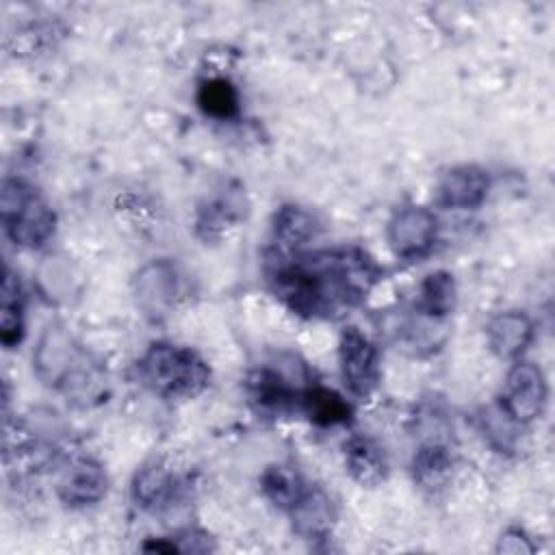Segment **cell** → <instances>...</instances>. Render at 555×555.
<instances>
[{
  "label": "cell",
  "instance_id": "obj_1",
  "mask_svg": "<svg viewBox=\"0 0 555 555\" xmlns=\"http://www.w3.org/2000/svg\"><path fill=\"white\" fill-rule=\"evenodd\" d=\"M267 280L291 312L304 319H340L369 297L379 280V269L358 247L271 251Z\"/></svg>",
  "mask_w": 555,
  "mask_h": 555
},
{
  "label": "cell",
  "instance_id": "obj_2",
  "mask_svg": "<svg viewBox=\"0 0 555 555\" xmlns=\"http://www.w3.org/2000/svg\"><path fill=\"white\" fill-rule=\"evenodd\" d=\"M139 379L163 399H193L210 384L208 364L191 349L152 343L137 362Z\"/></svg>",
  "mask_w": 555,
  "mask_h": 555
},
{
  "label": "cell",
  "instance_id": "obj_3",
  "mask_svg": "<svg viewBox=\"0 0 555 555\" xmlns=\"http://www.w3.org/2000/svg\"><path fill=\"white\" fill-rule=\"evenodd\" d=\"M0 215L7 236L20 247H41L56 228L50 204L33 184L17 178L2 182Z\"/></svg>",
  "mask_w": 555,
  "mask_h": 555
},
{
  "label": "cell",
  "instance_id": "obj_4",
  "mask_svg": "<svg viewBox=\"0 0 555 555\" xmlns=\"http://www.w3.org/2000/svg\"><path fill=\"white\" fill-rule=\"evenodd\" d=\"M548 386L542 369L533 362L518 360L505 375L501 390V410L516 425H527L544 412Z\"/></svg>",
  "mask_w": 555,
  "mask_h": 555
},
{
  "label": "cell",
  "instance_id": "obj_5",
  "mask_svg": "<svg viewBox=\"0 0 555 555\" xmlns=\"http://www.w3.org/2000/svg\"><path fill=\"white\" fill-rule=\"evenodd\" d=\"M340 377L356 399H369L379 386L377 347L358 327H347L338 340Z\"/></svg>",
  "mask_w": 555,
  "mask_h": 555
},
{
  "label": "cell",
  "instance_id": "obj_6",
  "mask_svg": "<svg viewBox=\"0 0 555 555\" xmlns=\"http://www.w3.org/2000/svg\"><path fill=\"white\" fill-rule=\"evenodd\" d=\"M438 221L425 206L399 208L386 228L388 245L399 260H423L436 245Z\"/></svg>",
  "mask_w": 555,
  "mask_h": 555
},
{
  "label": "cell",
  "instance_id": "obj_7",
  "mask_svg": "<svg viewBox=\"0 0 555 555\" xmlns=\"http://www.w3.org/2000/svg\"><path fill=\"white\" fill-rule=\"evenodd\" d=\"M304 388H295L280 371L258 366L245 377V397L260 416H284L299 412V397Z\"/></svg>",
  "mask_w": 555,
  "mask_h": 555
},
{
  "label": "cell",
  "instance_id": "obj_8",
  "mask_svg": "<svg viewBox=\"0 0 555 555\" xmlns=\"http://www.w3.org/2000/svg\"><path fill=\"white\" fill-rule=\"evenodd\" d=\"M293 531L301 540H325L336 527V505L321 486H306L297 503L288 509Z\"/></svg>",
  "mask_w": 555,
  "mask_h": 555
},
{
  "label": "cell",
  "instance_id": "obj_9",
  "mask_svg": "<svg viewBox=\"0 0 555 555\" xmlns=\"http://www.w3.org/2000/svg\"><path fill=\"white\" fill-rule=\"evenodd\" d=\"M490 189L488 171L477 165H457L438 182V202L453 210H473L481 206Z\"/></svg>",
  "mask_w": 555,
  "mask_h": 555
},
{
  "label": "cell",
  "instance_id": "obj_10",
  "mask_svg": "<svg viewBox=\"0 0 555 555\" xmlns=\"http://www.w3.org/2000/svg\"><path fill=\"white\" fill-rule=\"evenodd\" d=\"M59 499L69 507L98 503L108 490V477L100 462L91 457L76 460L59 481Z\"/></svg>",
  "mask_w": 555,
  "mask_h": 555
},
{
  "label": "cell",
  "instance_id": "obj_11",
  "mask_svg": "<svg viewBox=\"0 0 555 555\" xmlns=\"http://www.w3.org/2000/svg\"><path fill=\"white\" fill-rule=\"evenodd\" d=\"M178 293L180 284L176 269L165 260L143 267L134 278L137 304L147 314H165L173 306Z\"/></svg>",
  "mask_w": 555,
  "mask_h": 555
},
{
  "label": "cell",
  "instance_id": "obj_12",
  "mask_svg": "<svg viewBox=\"0 0 555 555\" xmlns=\"http://www.w3.org/2000/svg\"><path fill=\"white\" fill-rule=\"evenodd\" d=\"M486 338L496 358L516 360L533 340V323L522 310H505L488 321Z\"/></svg>",
  "mask_w": 555,
  "mask_h": 555
},
{
  "label": "cell",
  "instance_id": "obj_13",
  "mask_svg": "<svg viewBox=\"0 0 555 555\" xmlns=\"http://www.w3.org/2000/svg\"><path fill=\"white\" fill-rule=\"evenodd\" d=\"M245 204L241 191H225L217 197L206 199L197 208L195 217V232L204 243H215L228 236L230 230L243 219Z\"/></svg>",
  "mask_w": 555,
  "mask_h": 555
},
{
  "label": "cell",
  "instance_id": "obj_14",
  "mask_svg": "<svg viewBox=\"0 0 555 555\" xmlns=\"http://www.w3.org/2000/svg\"><path fill=\"white\" fill-rule=\"evenodd\" d=\"M33 362L37 375L46 384H63V379L69 377L74 364V345L69 334L59 325H50L39 340Z\"/></svg>",
  "mask_w": 555,
  "mask_h": 555
},
{
  "label": "cell",
  "instance_id": "obj_15",
  "mask_svg": "<svg viewBox=\"0 0 555 555\" xmlns=\"http://www.w3.org/2000/svg\"><path fill=\"white\" fill-rule=\"evenodd\" d=\"M345 468L362 488H375L388 477V457L369 436H351L345 442Z\"/></svg>",
  "mask_w": 555,
  "mask_h": 555
},
{
  "label": "cell",
  "instance_id": "obj_16",
  "mask_svg": "<svg viewBox=\"0 0 555 555\" xmlns=\"http://www.w3.org/2000/svg\"><path fill=\"white\" fill-rule=\"evenodd\" d=\"M453 468H455V462H453L451 449L438 440H429L421 444L410 464L414 483L429 494H438L451 483Z\"/></svg>",
  "mask_w": 555,
  "mask_h": 555
},
{
  "label": "cell",
  "instance_id": "obj_17",
  "mask_svg": "<svg viewBox=\"0 0 555 555\" xmlns=\"http://www.w3.org/2000/svg\"><path fill=\"white\" fill-rule=\"evenodd\" d=\"M317 221L314 217L295 204H284L275 210L271 223V236L278 254L301 251V247L314 238Z\"/></svg>",
  "mask_w": 555,
  "mask_h": 555
},
{
  "label": "cell",
  "instance_id": "obj_18",
  "mask_svg": "<svg viewBox=\"0 0 555 555\" xmlns=\"http://www.w3.org/2000/svg\"><path fill=\"white\" fill-rule=\"evenodd\" d=\"M173 490H176L173 475L160 462L143 464L134 473L132 486H130L134 505L145 512H156V509L165 507L171 501Z\"/></svg>",
  "mask_w": 555,
  "mask_h": 555
},
{
  "label": "cell",
  "instance_id": "obj_19",
  "mask_svg": "<svg viewBox=\"0 0 555 555\" xmlns=\"http://www.w3.org/2000/svg\"><path fill=\"white\" fill-rule=\"evenodd\" d=\"M299 412L319 427L343 425L351 418V405L343 395L325 386H308L299 397Z\"/></svg>",
  "mask_w": 555,
  "mask_h": 555
},
{
  "label": "cell",
  "instance_id": "obj_20",
  "mask_svg": "<svg viewBox=\"0 0 555 555\" xmlns=\"http://www.w3.org/2000/svg\"><path fill=\"white\" fill-rule=\"evenodd\" d=\"M455 299L457 291L453 275L449 271H434L425 275V280L418 286L416 310L431 321H440L453 312Z\"/></svg>",
  "mask_w": 555,
  "mask_h": 555
},
{
  "label": "cell",
  "instance_id": "obj_21",
  "mask_svg": "<svg viewBox=\"0 0 555 555\" xmlns=\"http://www.w3.org/2000/svg\"><path fill=\"white\" fill-rule=\"evenodd\" d=\"M24 336V295L17 275L7 267L0 295V343L11 349Z\"/></svg>",
  "mask_w": 555,
  "mask_h": 555
},
{
  "label": "cell",
  "instance_id": "obj_22",
  "mask_svg": "<svg viewBox=\"0 0 555 555\" xmlns=\"http://www.w3.org/2000/svg\"><path fill=\"white\" fill-rule=\"evenodd\" d=\"M197 106L202 108L204 115L219 119V121H230L238 115L241 111V98L232 80L223 76H212L199 82L197 87Z\"/></svg>",
  "mask_w": 555,
  "mask_h": 555
},
{
  "label": "cell",
  "instance_id": "obj_23",
  "mask_svg": "<svg viewBox=\"0 0 555 555\" xmlns=\"http://www.w3.org/2000/svg\"><path fill=\"white\" fill-rule=\"evenodd\" d=\"M260 490L275 507L288 512L306 490V483L297 468L286 464H271L260 475Z\"/></svg>",
  "mask_w": 555,
  "mask_h": 555
},
{
  "label": "cell",
  "instance_id": "obj_24",
  "mask_svg": "<svg viewBox=\"0 0 555 555\" xmlns=\"http://www.w3.org/2000/svg\"><path fill=\"white\" fill-rule=\"evenodd\" d=\"M499 553H509V555H520V553H533V544L527 538V533L518 527L507 529L501 538H499Z\"/></svg>",
  "mask_w": 555,
  "mask_h": 555
}]
</instances>
